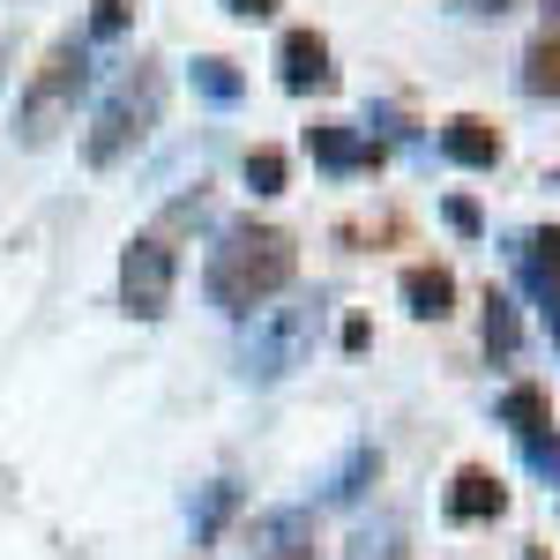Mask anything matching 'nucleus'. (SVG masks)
Returning <instances> with one entry per match:
<instances>
[{
    "label": "nucleus",
    "mask_w": 560,
    "mask_h": 560,
    "mask_svg": "<svg viewBox=\"0 0 560 560\" xmlns=\"http://www.w3.org/2000/svg\"><path fill=\"white\" fill-rule=\"evenodd\" d=\"M456 8H464V15H509L516 0H456Z\"/></svg>",
    "instance_id": "23"
},
{
    "label": "nucleus",
    "mask_w": 560,
    "mask_h": 560,
    "mask_svg": "<svg viewBox=\"0 0 560 560\" xmlns=\"http://www.w3.org/2000/svg\"><path fill=\"white\" fill-rule=\"evenodd\" d=\"M441 150H448L456 165H471V173H493V165H501V128L478 120V113H456V120L441 128Z\"/></svg>",
    "instance_id": "9"
},
{
    "label": "nucleus",
    "mask_w": 560,
    "mask_h": 560,
    "mask_svg": "<svg viewBox=\"0 0 560 560\" xmlns=\"http://www.w3.org/2000/svg\"><path fill=\"white\" fill-rule=\"evenodd\" d=\"M306 150H314V165H329V173H366V165H382V142L351 135L345 120H322V128H306Z\"/></svg>",
    "instance_id": "8"
},
{
    "label": "nucleus",
    "mask_w": 560,
    "mask_h": 560,
    "mask_svg": "<svg viewBox=\"0 0 560 560\" xmlns=\"http://www.w3.org/2000/svg\"><path fill=\"white\" fill-rule=\"evenodd\" d=\"M158 120H165V60H135L128 75L113 83V97L97 105L90 135H83L90 173H113L120 158H135V150L158 135Z\"/></svg>",
    "instance_id": "2"
},
{
    "label": "nucleus",
    "mask_w": 560,
    "mask_h": 560,
    "mask_svg": "<svg viewBox=\"0 0 560 560\" xmlns=\"http://www.w3.org/2000/svg\"><path fill=\"white\" fill-rule=\"evenodd\" d=\"M173 284H179V255L165 232H135L120 255V306L135 322H165L173 314Z\"/></svg>",
    "instance_id": "4"
},
{
    "label": "nucleus",
    "mask_w": 560,
    "mask_h": 560,
    "mask_svg": "<svg viewBox=\"0 0 560 560\" xmlns=\"http://www.w3.org/2000/svg\"><path fill=\"white\" fill-rule=\"evenodd\" d=\"M277 83L292 90V97H329L337 90V52H329V38L322 31H284V45H277Z\"/></svg>",
    "instance_id": "6"
},
{
    "label": "nucleus",
    "mask_w": 560,
    "mask_h": 560,
    "mask_svg": "<svg viewBox=\"0 0 560 560\" xmlns=\"http://www.w3.org/2000/svg\"><path fill=\"white\" fill-rule=\"evenodd\" d=\"M90 83V38H60L52 52L38 60V75L23 83V105H15V135L38 150V142H52V135L75 120V97H83Z\"/></svg>",
    "instance_id": "3"
},
{
    "label": "nucleus",
    "mask_w": 560,
    "mask_h": 560,
    "mask_svg": "<svg viewBox=\"0 0 560 560\" xmlns=\"http://www.w3.org/2000/svg\"><path fill=\"white\" fill-rule=\"evenodd\" d=\"M523 464L530 471H546V478H560V433L546 427V433H523Z\"/></svg>",
    "instance_id": "19"
},
{
    "label": "nucleus",
    "mask_w": 560,
    "mask_h": 560,
    "mask_svg": "<svg viewBox=\"0 0 560 560\" xmlns=\"http://www.w3.org/2000/svg\"><path fill=\"white\" fill-rule=\"evenodd\" d=\"M546 15H553V23H560V0H546Z\"/></svg>",
    "instance_id": "26"
},
{
    "label": "nucleus",
    "mask_w": 560,
    "mask_h": 560,
    "mask_svg": "<svg viewBox=\"0 0 560 560\" xmlns=\"http://www.w3.org/2000/svg\"><path fill=\"white\" fill-rule=\"evenodd\" d=\"M516 345H523L516 300H509V292H486V351H493V359H516Z\"/></svg>",
    "instance_id": "12"
},
{
    "label": "nucleus",
    "mask_w": 560,
    "mask_h": 560,
    "mask_svg": "<svg viewBox=\"0 0 560 560\" xmlns=\"http://www.w3.org/2000/svg\"><path fill=\"white\" fill-rule=\"evenodd\" d=\"M284 173H292V165H284V150H269V142L247 150V187H255V195H284Z\"/></svg>",
    "instance_id": "16"
},
{
    "label": "nucleus",
    "mask_w": 560,
    "mask_h": 560,
    "mask_svg": "<svg viewBox=\"0 0 560 560\" xmlns=\"http://www.w3.org/2000/svg\"><path fill=\"white\" fill-rule=\"evenodd\" d=\"M247 322H255L247 345H240L247 382H284V374L300 366V351H306V306H261Z\"/></svg>",
    "instance_id": "5"
},
{
    "label": "nucleus",
    "mask_w": 560,
    "mask_h": 560,
    "mask_svg": "<svg viewBox=\"0 0 560 560\" xmlns=\"http://www.w3.org/2000/svg\"><path fill=\"white\" fill-rule=\"evenodd\" d=\"M509 509V486L486 471V464H464L456 486H448V523H493Z\"/></svg>",
    "instance_id": "7"
},
{
    "label": "nucleus",
    "mask_w": 560,
    "mask_h": 560,
    "mask_svg": "<svg viewBox=\"0 0 560 560\" xmlns=\"http://www.w3.org/2000/svg\"><path fill=\"white\" fill-rule=\"evenodd\" d=\"M530 560H538V553H530Z\"/></svg>",
    "instance_id": "28"
},
{
    "label": "nucleus",
    "mask_w": 560,
    "mask_h": 560,
    "mask_svg": "<svg viewBox=\"0 0 560 560\" xmlns=\"http://www.w3.org/2000/svg\"><path fill=\"white\" fill-rule=\"evenodd\" d=\"M232 509H240V486H232V478H217L210 493H202V516H195V546H210L217 530H224V516H232Z\"/></svg>",
    "instance_id": "15"
},
{
    "label": "nucleus",
    "mask_w": 560,
    "mask_h": 560,
    "mask_svg": "<svg viewBox=\"0 0 560 560\" xmlns=\"http://www.w3.org/2000/svg\"><path fill=\"white\" fill-rule=\"evenodd\" d=\"M366 478H382V456H374V448H351V464L329 478V501H351V493H366Z\"/></svg>",
    "instance_id": "17"
},
{
    "label": "nucleus",
    "mask_w": 560,
    "mask_h": 560,
    "mask_svg": "<svg viewBox=\"0 0 560 560\" xmlns=\"http://www.w3.org/2000/svg\"><path fill=\"white\" fill-rule=\"evenodd\" d=\"M292 277H300V240H292L284 224H255V217H247V224H224V240L210 247L202 292H210L217 314L247 322V314H261Z\"/></svg>",
    "instance_id": "1"
},
{
    "label": "nucleus",
    "mask_w": 560,
    "mask_h": 560,
    "mask_svg": "<svg viewBox=\"0 0 560 560\" xmlns=\"http://www.w3.org/2000/svg\"><path fill=\"white\" fill-rule=\"evenodd\" d=\"M388 560H411V553H404V546H388Z\"/></svg>",
    "instance_id": "27"
},
{
    "label": "nucleus",
    "mask_w": 560,
    "mask_h": 560,
    "mask_svg": "<svg viewBox=\"0 0 560 560\" xmlns=\"http://www.w3.org/2000/svg\"><path fill=\"white\" fill-rule=\"evenodd\" d=\"M195 90H202V97H210V105H240V68H232V60H224V52H202V60H195Z\"/></svg>",
    "instance_id": "13"
},
{
    "label": "nucleus",
    "mask_w": 560,
    "mask_h": 560,
    "mask_svg": "<svg viewBox=\"0 0 560 560\" xmlns=\"http://www.w3.org/2000/svg\"><path fill=\"white\" fill-rule=\"evenodd\" d=\"M269 560H322V553H306V546H292V553H269Z\"/></svg>",
    "instance_id": "24"
},
{
    "label": "nucleus",
    "mask_w": 560,
    "mask_h": 560,
    "mask_svg": "<svg viewBox=\"0 0 560 560\" xmlns=\"http://www.w3.org/2000/svg\"><path fill=\"white\" fill-rule=\"evenodd\" d=\"M516 83H523V97H560V23L523 52V75H516Z\"/></svg>",
    "instance_id": "11"
},
{
    "label": "nucleus",
    "mask_w": 560,
    "mask_h": 560,
    "mask_svg": "<svg viewBox=\"0 0 560 560\" xmlns=\"http://www.w3.org/2000/svg\"><path fill=\"white\" fill-rule=\"evenodd\" d=\"M404 306H411L419 322H448V314H456V277H448L441 261H411V269H404Z\"/></svg>",
    "instance_id": "10"
},
{
    "label": "nucleus",
    "mask_w": 560,
    "mask_h": 560,
    "mask_svg": "<svg viewBox=\"0 0 560 560\" xmlns=\"http://www.w3.org/2000/svg\"><path fill=\"white\" fill-rule=\"evenodd\" d=\"M516 261H530V269H553V277H560V224H546V232H523V240H516Z\"/></svg>",
    "instance_id": "18"
},
{
    "label": "nucleus",
    "mask_w": 560,
    "mask_h": 560,
    "mask_svg": "<svg viewBox=\"0 0 560 560\" xmlns=\"http://www.w3.org/2000/svg\"><path fill=\"white\" fill-rule=\"evenodd\" d=\"M546 322H553V337H560V306H546Z\"/></svg>",
    "instance_id": "25"
},
{
    "label": "nucleus",
    "mask_w": 560,
    "mask_h": 560,
    "mask_svg": "<svg viewBox=\"0 0 560 560\" xmlns=\"http://www.w3.org/2000/svg\"><path fill=\"white\" fill-rule=\"evenodd\" d=\"M448 224H456V232H478L486 217H478V202H464V195H456V202H448Z\"/></svg>",
    "instance_id": "21"
},
{
    "label": "nucleus",
    "mask_w": 560,
    "mask_h": 560,
    "mask_svg": "<svg viewBox=\"0 0 560 560\" xmlns=\"http://www.w3.org/2000/svg\"><path fill=\"white\" fill-rule=\"evenodd\" d=\"M224 8H232V15H247V23H261V15H277L284 0H224Z\"/></svg>",
    "instance_id": "22"
},
{
    "label": "nucleus",
    "mask_w": 560,
    "mask_h": 560,
    "mask_svg": "<svg viewBox=\"0 0 560 560\" xmlns=\"http://www.w3.org/2000/svg\"><path fill=\"white\" fill-rule=\"evenodd\" d=\"M501 419H509L516 441H523V433H546V427H553V404H546L538 388H509V396H501Z\"/></svg>",
    "instance_id": "14"
},
{
    "label": "nucleus",
    "mask_w": 560,
    "mask_h": 560,
    "mask_svg": "<svg viewBox=\"0 0 560 560\" xmlns=\"http://www.w3.org/2000/svg\"><path fill=\"white\" fill-rule=\"evenodd\" d=\"M120 23H128V0H97V15H90V31H83V38H113Z\"/></svg>",
    "instance_id": "20"
}]
</instances>
